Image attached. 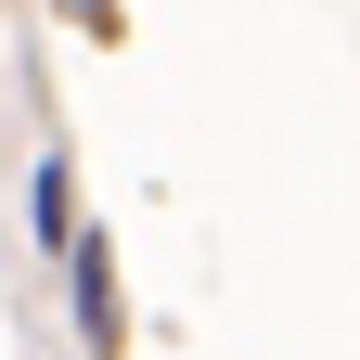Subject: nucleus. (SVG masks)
<instances>
[{
  "label": "nucleus",
  "mask_w": 360,
  "mask_h": 360,
  "mask_svg": "<svg viewBox=\"0 0 360 360\" xmlns=\"http://www.w3.org/2000/svg\"><path fill=\"white\" fill-rule=\"evenodd\" d=\"M77 322H90V335H116V257H103V232L77 245Z\"/></svg>",
  "instance_id": "f257e3e1"
}]
</instances>
